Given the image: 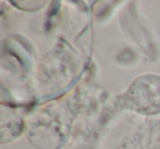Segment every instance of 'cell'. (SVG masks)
I'll return each mask as SVG.
<instances>
[{
    "label": "cell",
    "instance_id": "6da1fadb",
    "mask_svg": "<svg viewBox=\"0 0 160 149\" xmlns=\"http://www.w3.org/2000/svg\"><path fill=\"white\" fill-rule=\"evenodd\" d=\"M126 107L144 115L160 114V76L142 75L132 82L125 94Z\"/></svg>",
    "mask_w": 160,
    "mask_h": 149
}]
</instances>
